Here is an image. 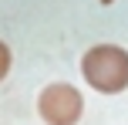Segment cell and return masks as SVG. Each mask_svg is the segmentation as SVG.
Here are the masks:
<instances>
[{
  "mask_svg": "<svg viewBox=\"0 0 128 125\" xmlns=\"http://www.w3.org/2000/svg\"><path fill=\"white\" fill-rule=\"evenodd\" d=\"M81 78L98 95H118L128 88V51L118 44H91L81 54Z\"/></svg>",
  "mask_w": 128,
  "mask_h": 125,
  "instance_id": "cell-1",
  "label": "cell"
},
{
  "mask_svg": "<svg viewBox=\"0 0 128 125\" xmlns=\"http://www.w3.org/2000/svg\"><path fill=\"white\" fill-rule=\"evenodd\" d=\"M37 115L44 125H78L84 115V98L68 81H51L37 95Z\"/></svg>",
  "mask_w": 128,
  "mask_h": 125,
  "instance_id": "cell-2",
  "label": "cell"
},
{
  "mask_svg": "<svg viewBox=\"0 0 128 125\" xmlns=\"http://www.w3.org/2000/svg\"><path fill=\"white\" fill-rule=\"evenodd\" d=\"M10 64H14V54H10V47H7L4 41H0V81H4L7 74H10Z\"/></svg>",
  "mask_w": 128,
  "mask_h": 125,
  "instance_id": "cell-3",
  "label": "cell"
},
{
  "mask_svg": "<svg viewBox=\"0 0 128 125\" xmlns=\"http://www.w3.org/2000/svg\"><path fill=\"white\" fill-rule=\"evenodd\" d=\"M101 4H104V7H111V4H115V0H101Z\"/></svg>",
  "mask_w": 128,
  "mask_h": 125,
  "instance_id": "cell-4",
  "label": "cell"
}]
</instances>
